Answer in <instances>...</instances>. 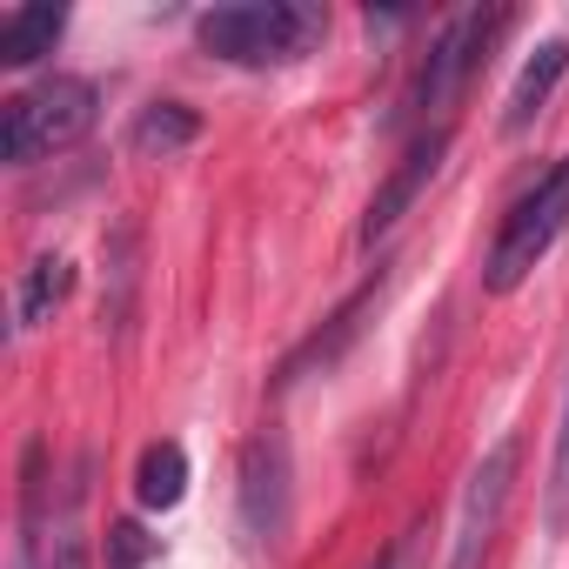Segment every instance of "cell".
<instances>
[{
  "mask_svg": "<svg viewBox=\"0 0 569 569\" xmlns=\"http://www.w3.org/2000/svg\"><path fill=\"white\" fill-rule=\"evenodd\" d=\"M41 462H48V449H41V442H28V496H21V569H34V556H41Z\"/></svg>",
  "mask_w": 569,
  "mask_h": 569,
  "instance_id": "15",
  "label": "cell"
},
{
  "mask_svg": "<svg viewBox=\"0 0 569 569\" xmlns=\"http://www.w3.org/2000/svg\"><path fill=\"white\" fill-rule=\"evenodd\" d=\"M148 556H154V536H148L141 522H114V529H108V562H114V569H141Z\"/></svg>",
  "mask_w": 569,
  "mask_h": 569,
  "instance_id": "17",
  "label": "cell"
},
{
  "mask_svg": "<svg viewBox=\"0 0 569 569\" xmlns=\"http://www.w3.org/2000/svg\"><path fill=\"white\" fill-rule=\"evenodd\" d=\"M201 48L234 68H289L309 61L329 41V8L309 0H241V8H214L194 21Z\"/></svg>",
  "mask_w": 569,
  "mask_h": 569,
  "instance_id": "1",
  "label": "cell"
},
{
  "mask_svg": "<svg viewBox=\"0 0 569 569\" xmlns=\"http://www.w3.org/2000/svg\"><path fill=\"white\" fill-rule=\"evenodd\" d=\"M101 261H108V302H101V316H108V329H128V309H134V261H141V228L134 221H114L108 228V241H101Z\"/></svg>",
  "mask_w": 569,
  "mask_h": 569,
  "instance_id": "11",
  "label": "cell"
},
{
  "mask_svg": "<svg viewBox=\"0 0 569 569\" xmlns=\"http://www.w3.org/2000/svg\"><path fill=\"white\" fill-rule=\"evenodd\" d=\"M241 529L254 542H274L289 529V442L274 429L248 436L241 449Z\"/></svg>",
  "mask_w": 569,
  "mask_h": 569,
  "instance_id": "6",
  "label": "cell"
},
{
  "mask_svg": "<svg viewBox=\"0 0 569 569\" xmlns=\"http://www.w3.org/2000/svg\"><path fill=\"white\" fill-rule=\"evenodd\" d=\"M516 462H522V442H516V436H502V442L476 462V476H469V489H462V509H456L449 569H482V556H489V542H496V529H502V509H509Z\"/></svg>",
  "mask_w": 569,
  "mask_h": 569,
  "instance_id": "4",
  "label": "cell"
},
{
  "mask_svg": "<svg viewBox=\"0 0 569 569\" xmlns=\"http://www.w3.org/2000/svg\"><path fill=\"white\" fill-rule=\"evenodd\" d=\"M68 289H74V268H68L61 254H41V261L21 274V296H14V316H21V329L48 322V316L68 302Z\"/></svg>",
  "mask_w": 569,
  "mask_h": 569,
  "instance_id": "13",
  "label": "cell"
},
{
  "mask_svg": "<svg viewBox=\"0 0 569 569\" xmlns=\"http://www.w3.org/2000/svg\"><path fill=\"white\" fill-rule=\"evenodd\" d=\"M201 134V114L194 108H181V101H154V108H141V121H134V154H148V161H168V154H181L188 141Z\"/></svg>",
  "mask_w": 569,
  "mask_h": 569,
  "instance_id": "12",
  "label": "cell"
},
{
  "mask_svg": "<svg viewBox=\"0 0 569 569\" xmlns=\"http://www.w3.org/2000/svg\"><path fill=\"white\" fill-rule=\"evenodd\" d=\"M569 74V41H542L529 61H522V74H516V88H509V108H502V134H522L542 108H549V94H556V81Z\"/></svg>",
  "mask_w": 569,
  "mask_h": 569,
  "instance_id": "9",
  "label": "cell"
},
{
  "mask_svg": "<svg viewBox=\"0 0 569 569\" xmlns=\"http://www.w3.org/2000/svg\"><path fill=\"white\" fill-rule=\"evenodd\" d=\"M376 296H382V274H376V281H362V289H356V296L329 316V329H322V336H309L289 362H281V389L302 382V376H316V369H329V362L356 342V329H362V316H369V302H376Z\"/></svg>",
  "mask_w": 569,
  "mask_h": 569,
  "instance_id": "8",
  "label": "cell"
},
{
  "mask_svg": "<svg viewBox=\"0 0 569 569\" xmlns=\"http://www.w3.org/2000/svg\"><path fill=\"white\" fill-rule=\"evenodd\" d=\"M68 14L61 8H8L0 14V68H34L41 54H54Z\"/></svg>",
  "mask_w": 569,
  "mask_h": 569,
  "instance_id": "10",
  "label": "cell"
},
{
  "mask_svg": "<svg viewBox=\"0 0 569 569\" xmlns=\"http://www.w3.org/2000/svg\"><path fill=\"white\" fill-rule=\"evenodd\" d=\"M94 108H101L94 81L54 74V81H41V88H28V94H14L8 108H0V154H8L14 168L48 161V154L74 148L94 128Z\"/></svg>",
  "mask_w": 569,
  "mask_h": 569,
  "instance_id": "2",
  "label": "cell"
},
{
  "mask_svg": "<svg viewBox=\"0 0 569 569\" xmlns=\"http://www.w3.org/2000/svg\"><path fill=\"white\" fill-rule=\"evenodd\" d=\"M442 154H449V128H429V134H422L402 161H396V174L376 188V201H369V214H362V248H376V241H382V234H389L409 208H416V194L436 181Z\"/></svg>",
  "mask_w": 569,
  "mask_h": 569,
  "instance_id": "7",
  "label": "cell"
},
{
  "mask_svg": "<svg viewBox=\"0 0 569 569\" xmlns=\"http://www.w3.org/2000/svg\"><path fill=\"white\" fill-rule=\"evenodd\" d=\"M48 569H88V542L81 536H61L54 556H48Z\"/></svg>",
  "mask_w": 569,
  "mask_h": 569,
  "instance_id": "18",
  "label": "cell"
},
{
  "mask_svg": "<svg viewBox=\"0 0 569 569\" xmlns=\"http://www.w3.org/2000/svg\"><path fill=\"white\" fill-rule=\"evenodd\" d=\"M509 14H482V8H469V14H456L442 34H436V48H429V61L416 68V88H409V108L416 114H449V101L462 94V81L476 74V61H482V48H489V34L502 28Z\"/></svg>",
  "mask_w": 569,
  "mask_h": 569,
  "instance_id": "5",
  "label": "cell"
},
{
  "mask_svg": "<svg viewBox=\"0 0 569 569\" xmlns=\"http://www.w3.org/2000/svg\"><path fill=\"white\" fill-rule=\"evenodd\" d=\"M181 489H188V456H181V442H148V449H141V469H134V496H141L148 509H174Z\"/></svg>",
  "mask_w": 569,
  "mask_h": 569,
  "instance_id": "14",
  "label": "cell"
},
{
  "mask_svg": "<svg viewBox=\"0 0 569 569\" xmlns=\"http://www.w3.org/2000/svg\"><path fill=\"white\" fill-rule=\"evenodd\" d=\"M562 228H569V161H556L549 174H536V188H529V194H516V208L502 214L496 248H489V261H482V281H489L496 296L522 289L529 268L556 248V234H562Z\"/></svg>",
  "mask_w": 569,
  "mask_h": 569,
  "instance_id": "3",
  "label": "cell"
},
{
  "mask_svg": "<svg viewBox=\"0 0 569 569\" xmlns=\"http://www.w3.org/2000/svg\"><path fill=\"white\" fill-rule=\"evenodd\" d=\"M569 522V396H562V422H556V462H549V529Z\"/></svg>",
  "mask_w": 569,
  "mask_h": 569,
  "instance_id": "16",
  "label": "cell"
},
{
  "mask_svg": "<svg viewBox=\"0 0 569 569\" xmlns=\"http://www.w3.org/2000/svg\"><path fill=\"white\" fill-rule=\"evenodd\" d=\"M376 569H396V556H389V562H376Z\"/></svg>",
  "mask_w": 569,
  "mask_h": 569,
  "instance_id": "19",
  "label": "cell"
}]
</instances>
